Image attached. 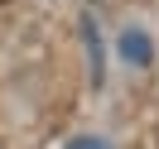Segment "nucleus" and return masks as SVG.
Wrapping results in <instances>:
<instances>
[{"label":"nucleus","mask_w":159,"mask_h":149,"mask_svg":"<svg viewBox=\"0 0 159 149\" xmlns=\"http://www.w3.org/2000/svg\"><path fill=\"white\" fill-rule=\"evenodd\" d=\"M120 53H125L130 63H149V43H145V34H135V29H130L125 39H120Z\"/></svg>","instance_id":"1"},{"label":"nucleus","mask_w":159,"mask_h":149,"mask_svg":"<svg viewBox=\"0 0 159 149\" xmlns=\"http://www.w3.org/2000/svg\"><path fill=\"white\" fill-rule=\"evenodd\" d=\"M68 149H111V144H106V139H72Z\"/></svg>","instance_id":"2"},{"label":"nucleus","mask_w":159,"mask_h":149,"mask_svg":"<svg viewBox=\"0 0 159 149\" xmlns=\"http://www.w3.org/2000/svg\"><path fill=\"white\" fill-rule=\"evenodd\" d=\"M0 5H5V0H0Z\"/></svg>","instance_id":"3"}]
</instances>
